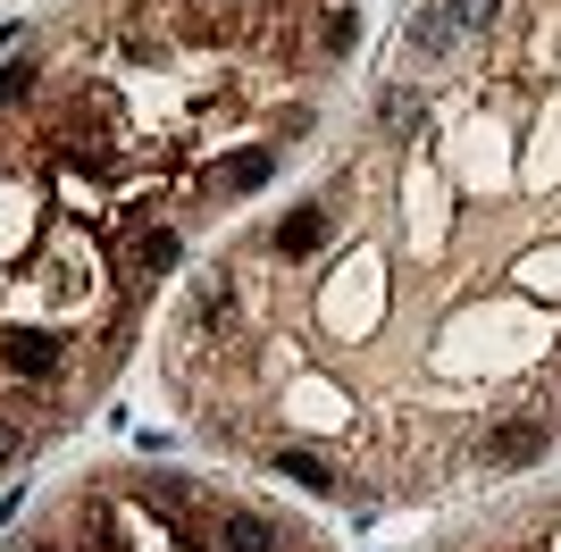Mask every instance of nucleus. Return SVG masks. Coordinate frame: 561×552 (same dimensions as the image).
<instances>
[{"label": "nucleus", "mask_w": 561, "mask_h": 552, "mask_svg": "<svg viewBox=\"0 0 561 552\" xmlns=\"http://www.w3.org/2000/svg\"><path fill=\"white\" fill-rule=\"evenodd\" d=\"M310 202L328 252L234 285L243 326L176 377L227 452L319 444L352 510L561 452V0H512L445 59L402 50L360 151Z\"/></svg>", "instance_id": "obj_1"}, {"label": "nucleus", "mask_w": 561, "mask_h": 552, "mask_svg": "<svg viewBox=\"0 0 561 552\" xmlns=\"http://www.w3.org/2000/svg\"><path fill=\"white\" fill-rule=\"evenodd\" d=\"M218 478H168V469H101L68 485L50 519L68 528L76 552H218Z\"/></svg>", "instance_id": "obj_2"}, {"label": "nucleus", "mask_w": 561, "mask_h": 552, "mask_svg": "<svg viewBox=\"0 0 561 552\" xmlns=\"http://www.w3.org/2000/svg\"><path fill=\"white\" fill-rule=\"evenodd\" d=\"M436 552H561V485L519 494V503H503V510H486V519L453 528Z\"/></svg>", "instance_id": "obj_3"}]
</instances>
